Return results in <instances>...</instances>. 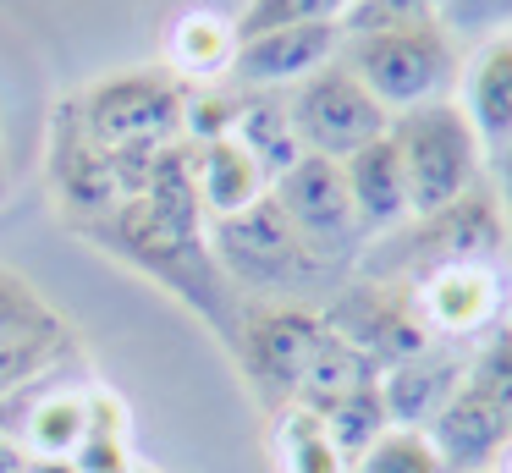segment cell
<instances>
[{"label": "cell", "instance_id": "cell-1", "mask_svg": "<svg viewBox=\"0 0 512 473\" xmlns=\"http://www.w3.org/2000/svg\"><path fill=\"white\" fill-rule=\"evenodd\" d=\"M72 231L89 248L111 253L116 264H127V270L149 275L155 286H166L232 352L237 319H243V297H237L243 286L221 270V259L210 248V215H204L199 176H193V143H182V138L166 143L144 193L116 204L111 215L78 220Z\"/></svg>", "mask_w": 512, "mask_h": 473}, {"label": "cell", "instance_id": "cell-2", "mask_svg": "<svg viewBox=\"0 0 512 473\" xmlns=\"http://www.w3.org/2000/svg\"><path fill=\"white\" fill-rule=\"evenodd\" d=\"M342 61L364 77V88L391 116H408L419 105L452 99L457 77H463L457 39L446 33L441 17L408 22V28H380V33H347Z\"/></svg>", "mask_w": 512, "mask_h": 473}, {"label": "cell", "instance_id": "cell-3", "mask_svg": "<svg viewBox=\"0 0 512 473\" xmlns=\"http://www.w3.org/2000/svg\"><path fill=\"white\" fill-rule=\"evenodd\" d=\"M160 149H105L83 132L72 99H61L56 116H50V154H45V176L50 193H56L67 226L94 215H111L116 204H127L133 193L149 187Z\"/></svg>", "mask_w": 512, "mask_h": 473}, {"label": "cell", "instance_id": "cell-4", "mask_svg": "<svg viewBox=\"0 0 512 473\" xmlns=\"http://www.w3.org/2000/svg\"><path fill=\"white\" fill-rule=\"evenodd\" d=\"M391 138H397L402 171H408L413 220L457 204L468 187H479L490 176L479 132L468 127L457 99H435V105H419V110H408V116H397L391 121Z\"/></svg>", "mask_w": 512, "mask_h": 473}, {"label": "cell", "instance_id": "cell-5", "mask_svg": "<svg viewBox=\"0 0 512 473\" xmlns=\"http://www.w3.org/2000/svg\"><path fill=\"white\" fill-rule=\"evenodd\" d=\"M210 248L221 270L259 297H292L298 286H314L320 275H331V264L292 231V220L281 215L270 193L243 215L210 220Z\"/></svg>", "mask_w": 512, "mask_h": 473}, {"label": "cell", "instance_id": "cell-6", "mask_svg": "<svg viewBox=\"0 0 512 473\" xmlns=\"http://www.w3.org/2000/svg\"><path fill=\"white\" fill-rule=\"evenodd\" d=\"M320 336H325V314H314V308L292 303V297H243L232 358L270 413L298 396Z\"/></svg>", "mask_w": 512, "mask_h": 473}, {"label": "cell", "instance_id": "cell-7", "mask_svg": "<svg viewBox=\"0 0 512 473\" xmlns=\"http://www.w3.org/2000/svg\"><path fill=\"white\" fill-rule=\"evenodd\" d=\"M72 110L105 149H166L182 138L188 94L171 72H116L72 94Z\"/></svg>", "mask_w": 512, "mask_h": 473}, {"label": "cell", "instance_id": "cell-8", "mask_svg": "<svg viewBox=\"0 0 512 473\" xmlns=\"http://www.w3.org/2000/svg\"><path fill=\"white\" fill-rule=\"evenodd\" d=\"M512 242V220L507 204H501L496 182L468 187L457 204L435 209V215H419L397 242V259H386L380 281H413V275L435 270V264H457V259H485L496 264Z\"/></svg>", "mask_w": 512, "mask_h": 473}, {"label": "cell", "instance_id": "cell-9", "mask_svg": "<svg viewBox=\"0 0 512 473\" xmlns=\"http://www.w3.org/2000/svg\"><path fill=\"white\" fill-rule=\"evenodd\" d=\"M287 105H292V121H298L303 149L331 154V160H347V154H358L364 143L386 138L391 121H397L375 94H369L364 77H358L342 55H336L331 66H320L309 83L287 88Z\"/></svg>", "mask_w": 512, "mask_h": 473}, {"label": "cell", "instance_id": "cell-10", "mask_svg": "<svg viewBox=\"0 0 512 473\" xmlns=\"http://www.w3.org/2000/svg\"><path fill=\"white\" fill-rule=\"evenodd\" d=\"M270 198H276L281 215L292 220V231H298L331 270H342V264L364 248L369 231H364V220H358L342 160H331V154H303L292 171H281L276 182H270Z\"/></svg>", "mask_w": 512, "mask_h": 473}, {"label": "cell", "instance_id": "cell-11", "mask_svg": "<svg viewBox=\"0 0 512 473\" xmlns=\"http://www.w3.org/2000/svg\"><path fill=\"white\" fill-rule=\"evenodd\" d=\"M408 286H413V303H419V319L430 325V336H446V341L490 336L501 325V308H507V281L485 259L435 264V270L413 275Z\"/></svg>", "mask_w": 512, "mask_h": 473}, {"label": "cell", "instance_id": "cell-12", "mask_svg": "<svg viewBox=\"0 0 512 473\" xmlns=\"http://www.w3.org/2000/svg\"><path fill=\"white\" fill-rule=\"evenodd\" d=\"M347 33L342 22H287V28L254 33V39L237 44L232 77L243 88H265V94H281V88L309 83L320 66H331L342 55Z\"/></svg>", "mask_w": 512, "mask_h": 473}, {"label": "cell", "instance_id": "cell-13", "mask_svg": "<svg viewBox=\"0 0 512 473\" xmlns=\"http://www.w3.org/2000/svg\"><path fill=\"white\" fill-rule=\"evenodd\" d=\"M457 105H463L468 127L479 132V149L496 165L512 149V33L474 44L463 77H457Z\"/></svg>", "mask_w": 512, "mask_h": 473}, {"label": "cell", "instance_id": "cell-14", "mask_svg": "<svg viewBox=\"0 0 512 473\" xmlns=\"http://www.w3.org/2000/svg\"><path fill=\"white\" fill-rule=\"evenodd\" d=\"M424 429H430V440H435V451H441L446 473H490V468H496V457H501V446L512 440L507 418L485 402V391H479L468 374H463V385L446 396L441 413H435Z\"/></svg>", "mask_w": 512, "mask_h": 473}, {"label": "cell", "instance_id": "cell-15", "mask_svg": "<svg viewBox=\"0 0 512 473\" xmlns=\"http://www.w3.org/2000/svg\"><path fill=\"white\" fill-rule=\"evenodd\" d=\"M463 374H468V363L446 347H419V352H408V358L386 363V369H380V396H386L391 424L424 429L441 413L446 396L463 385Z\"/></svg>", "mask_w": 512, "mask_h": 473}, {"label": "cell", "instance_id": "cell-16", "mask_svg": "<svg viewBox=\"0 0 512 473\" xmlns=\"http://www.w3.org/2000/svg\"><path fill=\"white\" fill-rule=\"evenodd\" d=\"M342 171H347V187H353L358 220H364L369 237H380V231H402L413 220L408 171H402V149H397L391 132L375 138V143H364L358 154H347Z\"/></svg>", "mask_w": 512, "mask_h": 473}, {"label": "cell", "instance_id": "cell-17", "mask_svg": "<svg viewBox=\"0 0 512 473\" xmlns=\"http://www.w3.org/2000/svg\"><path fill=\"white\" fill-rule=\"evenodd\" d=\"M193 176H199V198H204V215L210 220L243 215V209H254L270 193V171L237 138L199 143L193 149Z\"/></svg>", "mask_w": 512, "mask_h": 473}, {"label": "cell", "instance_id": "cell-18", "mask_svg": "<svg viewBox=\"0 0 512 473\" xmlns=\"http://www.w3.org/2000/svg\"><path fill=\"white\" fill-rule=\"evenodd\" d=\"M237 22L221 17V11L210 6H193L182 11L177 22H171L166 33V61L177 77H188V83L199 88H215L221 77H232V61H237Z\"/></svg>", "mask_w": 512, "mask_h": 473}, {"label": "cell", "instance_id": "cell-19", "mask_svg": "<svg viewBox=\"0 0 512 473\" xmlns=\"http://www.w3.org/2000/svg\"><path fill=\"white\" fill-rule=\"evenodd\" d=\"M270 462L276 473H347V451L336 440L331 418L320 413L314 402H281L276 424H270Z\"/></svg>", "mask_w": 512, "mask_h": 473}, {"label": "cell", "instance_id": "cell-20", "mask_svg": "<svg viewBox=\"0 0 512 473\" xmlns=\"http://www.w3.org/2000/svg\"><path fill=\"white\" fill-rule=\"evenodd\" d=\"M375 380H380V363L369 358L353 336H342V330L325 319V336H320V347H314V358H309V374H303V385H298V402H314L320 413H331L336 402H347L353 391H364V385H375Z\"/></svg>", "mask_w": 512, "mask_h": 473}, {"label": "cell", "instance_id": "cell-21", "mask_svg": "<svg viewBox=\"0 0 512 473\" xmlns=\"http://www.w3.org/2000/svg\"><path fill=\"white\" fill-rule=\"evenodd\" d=\"M232 138L265 165L270 182H276L281 171H292V165L309 154L303 138H298V121H292V105L281 94H265V88H243V116H237Z\"/></svg>", "mask_w": 512, "mask_h": 473}, {"label": "cell", "instance_id": "cell-22", "mask_svg": "<svg viewBox=\"0 0 512 473\" xmlns=\"http://www.w3.org/2000/svg\"><path fill=\"white\" fill-rule=\"evenodd\" d=\"M78 336H72L67 319H50V325L17 330V336H0V402H12L17 391H28V380L50 374L61 358H72Z\"/></svg>", "mask_w": 512, "mask_h": 473}, {"label": "cell", "instance_id": "cell-23", "mask_svg": "<svg viewBox=\"0 0 512 473\" xmlns=\"http://www.w3.org/2000/svg\"><path fill=\"white\" fill-rule=\"evenodd\" d=\"M17 440H23L34 457H72V451L89 440V396L83 391H50L28 407V418L17 424Z\"/></svg>", "mask_w": 512, "mask_h": 473}, {"label": "cell", "instance_id": "cell-24", "mask_svg": "<svg viewBox=\"0 0 512 473\" xmlns=\"http://www.w3.org/2000/svg\"><path fill=\"white\" fill-rule=\"evenodd\" d=\"M347 473H446L441 451H435L430 429H413V424H386L353 462Z\"/></svg>", "mask_w": 512, "mask_h": 473}, {"label": "cell", "instance_id": "cell-25", "mask_svg": "<svg viewBox=\"0 0 512 473\" xmlns=\"http://www.w3.org/2000/svg\"><path fill=\"white\" fill-rule=\"evenodd\" d=\"M468 380L485 391V402L496 407L512 429V325H496L479 341V352L468 358Z\"/></svg>", "mask_w": 512, "mask_h": 473}, {"label": "cell", "instance_id": "cell-26", "mask_svg": "<svg viewBox=\"0 0 512 473\" xmlns=\"http://www.w3.org/2000/svg\"><path fill=\"white\" fill-rule=\"evenodd\" d=\"M325 418H331V429H336V440H342L347 457H358V451H364L369 440H375L380 429L391 424L386 396H380V380H375V385H364V391H353L347 402H336Z\"/></svg>", "mask_w": 512, "mask_h": 473}, {"label": "cell", "instance_id": "cell-27", "mask_svg": "<svg viewBox=\"0 0 512 473\" xmlns=\"http://www.w3.org/2000/svg\"><path fill=\"white\" fill-rule=\"evenodd\" d=\"M61 319V308L28 281L23 270L0 264V336H17V330H34V325H50Z\"/></svg>", "mask_w": 512, "mask_h": 473}, {"label": "cell", "instance_id": "cell-28", "mask_svg": "<svg viewBox=\"0 0 512 473\" xmlns=\"http://www.w3.org/2000/svg\"><path fill=\"white\" fill-rule=\"evenodd\" d=\"M237 116H243V94H188V110H182V138L199 149V143H215V138H232L237 132Z\"/></svg>", "mask_w": 512, "mask_h": 473}, {"label": "cell", "instance_id": "cell-29", "mask_svg": "<svg viewBox=\"0 0 512 473\" xmlns=\"http://www.w3.org/2000/svg\"><path fill=\"white\" fill-rule=\"evenodd\" d=\"M441 22L457 44H485L496 33H512V0H446Z\"/></svg>", "mask_w": 512, "mask_h": 473}, {"label": "cell", "instance_id": "cell-30", "mask_svg": "<svg viewBox=\"0 0 512 473\" xmlns=\"http://www.w3.org/2000/svg\"><path fill=\"white\" fill-rule=\"evenodd\" d=\"M446 0H358L342 17V33H380V28H408V22L441 17Z\"/></svg>", "mask_w": 512, "mask_h": 473}, {"label": "cell", "instance_id": "cell-31", "mask_svg": "<svg viewBox=\"0 0 512 473\" xmlns=\"http://www.w3.org/2000/svg\"><path fill=\"white\" fill-rule=\"evenodd\" d=\"M72 462H78L83 473H133V446H127V435H89L78 451H72Z\"/></svg>", "mask_w": 512, "mask_h": 473}, {"label": "cell", "instance_id": "cell-32", "mask_svg": "<svg viewBox=\"0 0 512 473\" xmlns=\"http://www.w3.org/2000/svg\"><path fill=\"white\" fill-rule=\"evenodd\" d=\"M89 396V435H127V402L111 385H83Z\"/></svg>", "mask_w": 512, "mask_h": 473}, {"label": "cell", "instance_id": "cell-33", "mask_svg": "<svg viewBox=\"0 0 512 473\" xmlns=\"http://www.w3.org/2000/svg\"><path fill=\"white\" fill-rule=\"evenodd\" d=\"M490 182H496V193H501V204H507V220H512V149L501 154L496 165H490Z\"/></svg>", "mask_w": 512, "mask_h": 473}, {"label": "cell", "instance_id": "cell-34", "mask_svg": "<svg viewBox=\"0 0 512 473\" xmlns=\"http://www.w3.org/2000/svg\"><path fill=\"white\" fill-rule=\"evenodd\" d=\"M23 473H83V468L72 457H34V451H28V468Z\"/></svg>", "mask_w": 512, "mask_h": 473}, {"label": "cell", "instance_id": "cell-35", "mask_svg": "<svg viewBox=\"0 0 512 473\" xmlns=\"http://www.w3.org/2000/svg\"><path fill=\"white\" fill-rule=\"evenodd\" d=\"M12 198V171H6V154H0V204Z\"/></svg>", "mask_w": 512, "mask_h": 473}, {"label": "cell", "instance_id": "cell-36", "mask_svg": "<svg viewBox=\"0 0 512 473\" xmlns=\"http://www.w3.org/2000/svg\"><path fill=\"white\" fill-rule=\"evenodd\" d=\"M490 473H512V440L501 446V457H496V468H490Z\"/></svg>", "mask_w": 512, "mask_h": 473}, {"label": "cell", "instance_id": "cell-37", "mask_svg": "<svg viewBox=\"0 0 512 473\" xmlns=\"http://www.w3.org/2000/svg\"><path fill=\"white\" fill-rule=\"evenodd\" d=\"M331 6H336V17H347V11L358 6V0H331Z\"/></svg>", "mask_w": 512, "mask_h": 473}, {"label": "cell", "instance_id": "cell-38", "mask_svg": "<svg viewBox=\"0 0 512 473\" xmlns=\"http://www.w3.org/2000/svg\"><path fill=\"white\" fill-rule=\"evenodd\" d=\"M133 473H155V468H144V462H138V468H133Z\"/></svg>", "mask_w": 512, "mask_h": 473}]
</instances>
